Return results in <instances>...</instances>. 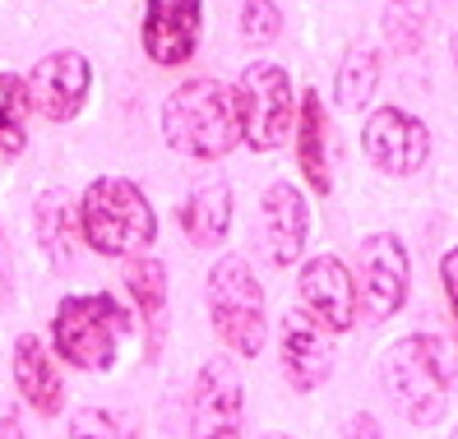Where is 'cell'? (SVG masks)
<instances>
[{
    "mask_svg": "<svg viewBox=\"0 0 458 439\" xmlns=\"http://www.w3.org/2000/svg\"><path fill=\"white\" fill-rule=\"evenodd\" d=\"M163 139L172 153L195 162H218L241 144L236 93L223 79H185L163 102Z\"/></svg>",
    "mask_w": 458,
    "mask_h": 439,
    "instance_id": "cell-1",
    "label": "cell"
},
{
    "mask_svg": "<svg viewBox=\"0 0 458 439\" xmlns=\"http://www.w3.org/2000/svg\"><path fill=\"white\" fill-rule=\"evenodd\" d=\"M134 328V315L112 291H70L51 315V356L84 375H102L116 366V351Z\"/></svg>",
    "mask_w": 458,
    "mask_h": 439,
    "instance_id": "cell-2",
    "label": "cell"
},
{
    "mask_svg": "<svg viewBox=\"0 0 458 439\" xmlns=\"http://www.w3.org/2000/svg\"><path fill=\"white\" fill-rule=\"evenodd\" d=\"M79 236L102 259H134L157 241V213L134 181L98 176L79 195Z\"/></svg>",
    "mask_w": 458,
    "mask_h": 439,
    "instance_id": "cell-3",
    "label": "cell"
},
{
    "mask_svg": "<svg viewBox=\"0 0 458 439\" xmlns=\"http://www.w3.org/2000/svg\"><path fill=\"white\" fill-rule=\"evenodd\" d=\"M385 393L417 430H430L449 411V356L436 333H408L385 351Z\"/></svg>",
    "mask_w": 458,
    "mask_h": 439,
    "instance_id": "cell-4",
    "label": "cell"
},
{
    "mask_svg": "<svg viewBox=\"0 0 458 439\" xmlns=\"http://www.w3.org/2000/svg\"><path fill=\"white\" fill-rule=\"evenodd\" d=\"M208 319L232 356H255L268 342V300L264 287L241 255H223L208 268Z\"/></svg>",
    "mask_w": 458,
    "mask_h": 439,
    "instance_id": "cell-5",
    "label": "cell"
},
{
    "mask_svg": "<svg viewBox=\"0 0 458 439\" xmlns=\"http://www.w3.org/2000/svg\"><path fill=\"white\" fill-rule=\"evenodd\" d=\"M232 93L241 112V144H250V153L283 148L296 125V89L287 70L274 61H250Z\"/></svg>",
    "mask_w": 458,
    "mask_h": 439,
    "instance_id": "cell-6",
    "label": "cell"
},
{
    "mask_svg": "<svg viewBox=\"0 0 458 439\" xmlns=\"http://www.w3.org/2000/svg\"><path fill=\"white\" fill-rule=\"evenodd\" d=\"M357 310L370 324L394 319L403 306H408L412 291V259L408 245H403L394 232H370L357 250Z\"/></svg>",
    "mask_w": 458,
    "mask_h": 439,
    "instance_id": "cell-7",
    "label": "cell"
},
{
    "mask_svg": "<svg viewBox=\"0 0 458 439\" xmlns=\"http://www.w3.org/2000/svg\"><path fill=\"white\" fill-rule=\"evenodd\" d=\"M191 439H246V384L232 356H208L195 375Z\"/></svg>",
    "mask_w": 458,
    "mask_h": 439,
    "instance_id": "cell-8",
    "label": "cell"
},
{
    "mask_svg": "<svg viewBox=\"0 0 458 439\" xmlns=\"http://www.w3.org/2000/svg\"><path fill=\"white\" fill-rule=\"evenodd\" d=\"M361 148L375 172L385 176H417L430 162V130L403 106H375L361 125Z\"/></svg>",
    "mask_w": 458,
    "mask_h": 439,
    "instance_id": "cell-9",
    "label": "cell"
},
{
    "mask_svg": "<svg viewBox=\"0 0 458 439\" xmlns=\"http://www.w3.org/2000/svg\"><path fill=\"white\" fill-rule=\"evenodd\" d=\"M23 84H29V102L42 121L65 125L84 112L89 89H93V65H89L84 51L61 46V51H47V56L29 70Z\"/></svg>",
    "mask_w": 458,
    "mask_h": 439,
    "instance_id": "cell-10",
    "label": "cell"
},
{
    "mask_svg": "<svg viewBox=\"0 0 458 439\" xmlns=\"http://www.w3.org/2000/svg\"><path fill=\"white\" fill-rule=\"evenodd\" d=\"M296 296H301V315L315 319L325 333H347L357 324V278L338 255H315L301 264L296 278Z\"/></svg>",
    "mask_w": 458,
    "mask_h": 439,
    "instance_id": "cell-11",
    "label": "cell"
},
{
    "mask_svg": "<svg viewBox=\"0 0 458 439\" xmlns=\"http://www.w3.org/2000/svg\"><path fill=\"white\" fill-rule=\"evenodd\" d=\"M204 33V0H144V56L176 70L195 56Z\"/></svg>",
    "mask_w": 458,
    "mask_h": 439,
    "instance_id": "cell-12",
    "label": "cell"
},
{
    "mask_svg": "<svg viewBox=\"0 0 458 439\" xmlns=\"http://www.w3.org/2000/svg\"><path fill=\"white\" fill-rule=\"evenodd\" d=\"M278 361H283V379L296 393H315L334 375V342L315 319L292 310L283 319V333H278Z\"/></svg>",
    "mask_w": 458,
    "mask_h": 439,
    "instance_id": "cell-13",
    "label": "cell"
},
{
    "mask_svg": "<svg viewBox=\"0 0 458 439\" xmlns=\"http://www.w3.org/2000/svg\"><path fill=\"white\" fill-rule=\"evenodd\" d=\"M259 217H264V245L274 268H287L301 259L306 250V232H310V208L306 195L292 181H274L259 199Z\"/></svg>",
    "mask_w": 458,
    "mask_h": 439,
    "instance_id": "cell-14",
    "label": "cell"
},
{
    "mask_svg": "<svg viewBox=\"0 0 458 439\" xmlns=\"http://www.w3.org/2000/svg\"><path fill=\"white\" fill-rule=\"evenodd\" d=\"M10 370H14V389L19 398L29 402L38 417H61L65 411V379L51 347L38 333H19L14 338V356H10Z\"/></svg>",
    "mask_w": 458,
    "mask_h": 439,
    "instance_id": "cell-15",
    "label": "cell"
},
{
    "mask_svg": "<svg viewBox=\"0 0 458 439\" xmlns=\"http://www.w3.org/2000/svg\"><path fill=\"white\" fill-rule=\"evenodd\" d=\"M125 291L134 300V324L144 328V356L157 361L167 342V264L153 255H134L125 259Z\"/></svg>",
    "mask_w": 458,
    "mask_h": 439,
    "instance_id": "cell-16",
    "label": "cell"
},
{
    "mask_svg": "<svg viewBox=\"0 0 458 439\" xmlns=\"http://www.w3.org/2000/svg\"><path fill=\"white\" fill-rule=\"evenodd\" d=\"M33 236H38L47 264L56 273L74 268L84 236H79V204L65 195V190L51 185V190H42V195L33 199Z\"/></svg>",
    "mask_w": 458,
    "mask_h": 439,
    "instance_id": "cell-17",
    "label": "cell"
},
{
    "mask_svg": "<svg viewBox=\"0 0 458 439\" xmlns=\"http://www.w3.org/2000/svg\"><path fill=\"white\" fill-rule=\"evenodd\" d=\"M181 232L199 250L223 245L232 232V185L223 176H204L181 204Z\"/></svg>",
    "mask_w": 458,
    "mask_h": 439,
    "instance_id": "cell-18",
    "label": "cell"
},
{
    "mask_svg": "<svg viewBox=\"0 0 458 439\" xmlns=\"http://www.w3.org/2000/svg\"><path fill=\"white\" fill-rule=\"evenodd\" d=\"M296 167H301L306 185L315 195H329L334 176H329V121H325V102H319L315 89H306L296 97Z\"/></svg>",
    "mask_w": 458,
    "mask_h": 439,
    "instance_id": "cell-19",
    "label": "cell"
},
{
    "mask_svg": "<svg viewBox=\"0 0 458 439\" xmlns=\"http://www.w3.org/2000/svg\"><path fill=\"white\" fill-rule=\"evenodd\" d=\"M375 89H380V56H375V46H347L338 61V74H334L338 106L343 112H361L375 97Z\"/></svg>",
    "mask_w": 458,
    "mask_h": 439,
    "instance_id": "cell-20",
    "label": "cell"
},
{
    "mask_svg": "<svg viewBox=\"0 0 458 439\" xmlns=\"http://www.w3.org/2000/svg\"><path fill=\"white\" fill-rule=\"evenodd\" d=\"M29 106L23 74H0V162H14L29 148Z\"/></svg>",
    "mask_w": 458,
    "mask_h": 439,
    "instance_id": "cell-21",
    "label": "cell"
},
{
    "mask_svg": "<svg viewBox=\"0 0 458 439\" xmlns=\"http://www.w3.org/2000/svg\"><path fill=\"white\" fill-rule=\"evenodd\" d=\"M380 29H385V46L394 51V56H417V46L426 38L417 0H385Z\"/></svg>",
    "mask_w": 458,
    "mask_h": 439,
    "instance_id": "cell-22",
    "label": "cell"
},
{
    "mask_svg": "<svg viewBox=\"0 0 458 439\" xmlns=\"http://www.w3.org/2000/svg\"><path fill=\"white\" fill-rule=\"evenodd\" d=\"M241 38L250 46H268L283 38V10L278 0H246L241 5Z\"/></svg>",
    "mask_w": 458,
    "mask_h": 439,
    "instance_id": "cell-23",
    "label": "cell"
},
{
    "mask_svg": "<svg viewBox=\"0 0 458 439\" xmlns=\"http://www.w3.org/2000/svg\"><path fill=\"white\" fill-rule=\"evenodd\" d=\"M70 439H125L121 421L102 407H79L70 417Z\"/></svg>",
    "mask_w": 458,
    "mask_h": 439,
    "instance_id": "cell-24",
    "label": "cell"
},
{
    "mask_svg": "<svg viewBox=\"0 0 458 439\" xmlns=\"http://www.w3.org/2000/svg\"><path fill=\"white\" fill-rule=\"evenodd\" d=\"M440 283H445V300L454 310V333H458V245H449L440 255Z\"/></svg>",
    "mask_w": 458,
    "mask_h": 439,
    "instance_id": "cell-25",
    "label": "cell"
},
{
    "mask_svg": "<svg viewBox=\"0 0 458 439\" xmlns=\"http://www.w3.org/2000/svg\"><path fill=\"white\" fill-rule=\"evenodd\" d=\"M10 300H14V255H10L5 227H0V310H10Z\"/></svg>",
    "mask_w": 458,
    "mask_h": 439,
    "instance_id": "cell-26",
    "label": "cell"
},
{
    "mask_svg": "<svg viewBox=\"0 0 458 439\" xmlns=\"http://www.w3.org/2000/svg\"><path fill=\"white\" fill-rule=\"evenodd\" d=\"M343 439H385V430H380V421H375L370 411H352L347 426H343Z\"/></svg>",
    "mask_w": 458,
    "mask_h": 439,
    "instance_id": "cell-27",
    "label": "cell"
},
{
    "mask_svg": "<svg viewBox=\"0 0 458 439\" xmlns=\"http://www.w3.org/2000/svg\"><path fill=\"white\" fill-rule=\"evenodd\" d=\"M0 439H29V430H23V421L14 417V411H5V417H0Z\"/></svg>",
    "mask_w": 458,
    "mask_h": 439,
    "instance_id": "cell-28",
    "label": "cell"
},
{
    "mask_svg": "<svg viewBox=\"0 0 458 439\" xmlns=\"http://www.w3.org/2000/svg\"><path fill=\"white\" fill-rule=\"evenodd\" d=\"M259 439H292L287 430H268V435H259Z\"/></svg>",
    "mask_w": 458,
    "mask_h": 439,
    "instance_id": "cell-29",
    "label": "cell"
},
{
    "mask_svg": "<svg viewBox=\"0 0 458 439\" xmlns=\"http://www.w3.org/2000/svg\"><path fill=\"white\" fill-rule=\"evenodd\" d=\"M454 61H458V29H454Z\"/></svg>",
    "mask_w": 458,
    "mask_h": 439,
    "instance_id": "cell-30",
    "label": "cell"
},
{
    "mask_svg": "<svg viewBox=\"0 0 458 439\" xmlns=\"http://www.w3.org/2000/svg\"><path fill=\"white\" fill-rule=\"evenodd\" d=\"M449 439H458V430H454V435H449Z\"/></svg>",
    "mask_w": 458,
    "mask_h": 439,
    "instance_id": "cell-31",
    "label": "cell"
}]
</instances>
